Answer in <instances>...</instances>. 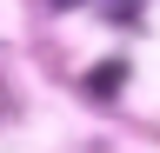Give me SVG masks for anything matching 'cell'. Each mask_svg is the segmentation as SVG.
<instances>
[{
	"mask_svg": "<svg viewBox=\"0 0 160 153\" xmlns=\"http://www.w3.org/2000/svg\"><path fill=\"white\" fill-rule=\"evenodd\" d=\"M120 80H127V67H120V60H107V67H93V73H87V93H93V100H113V93H120Z\"/></svg>",
	"mask_w": 160,
	"mask_h": 153,
	"instance_id": "cell-1",
	"label": "cell"
},
{
	"mask_svg": "<svg viewBox=\"0 0 160 153\" xmlns=\"http://www.w3.org/2000/svg\"><path fill=\"white\" fill-rule=\"evenodd\" d=\"M47 7H80V0H47Z\"/></svg>",
	"mask_w": 160,
	"mask_h": 153,
	"instance_id": "cell-3",
	"label": "cell"
},
{
	"mask_svg": "<svg viewBox=\"0 0 160 153\" xmlns=\"http://www.w3.org/2000/svg\"><path fill=\"white\" fill-rule=\"evenodd\" d=\"M0 120H13V93H7V73H0Z\"/></svg>",
	"mask_w": 160,
	"mask_h": 153,
	"instance_id": "cell-2",
	"label": "cell"
}]
</instances>
